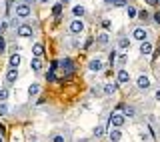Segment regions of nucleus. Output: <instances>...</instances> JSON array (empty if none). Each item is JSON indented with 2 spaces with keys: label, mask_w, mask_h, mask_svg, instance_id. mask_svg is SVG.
I'll return each instance as SVG.
<instances>
[{
  "label": "nucleus",
  "mask_w": 160,
  "mask_h": 142,
  "mask_svg": "<svg viewBox=\"0 0 160 142\" xmlns=\"http://www.w3.org/2000/svg\"><path fill=\"white\" fill-rule=\"evenodd\" d=\"M18 18H28L30 16V4L28 2H22V4H16V10H14Z\"/></svg>",
  "instance_id": "1"
},
{
  "label": "nucleus",
  "mask_w": 160,
  "mask_h": 142,
  "mask_svg": "<svg viewBox=\"0 0 160 142\" xmlns=\"http://www.w3.org/2000/svg\"><path fill=\"white\" fill-rule=\"evenodd\" d=\"M132 38L138 40V42H144V40L148 38V30L144 28V26H136V28L132 30Z\"/></svg>",
  "instance_id": "2"
},
{
  "label": "nucleus",
  "mask_w": 160,
  "mask_h": 142,
  "mask_svg": "<svg viewBox=\"0 0 160 142\" xmlns=\"http://www.w3.org/2000/svg\"><path fill=\"white\" fill-rule=\"evenodd\" d=\"M110 126H112V128H122L124 126V114L112 112V116H110Z\"/></svg>",
  "instance_id": "3"
},
{
  "label": "nucleus",
  "mask_w": 160,
  "mask_h": 142,
  "mask_svg": "<svg viewBox=\"0 0 160 142\" xmlns=\"http://www.w3.org/2000/svg\"><path fill=\"white\" fill-rule=\"evenodd\" d=\"M68 28H70V32H72V34H82L86 26H84V22L80 18H76V20H72V22H70Z\"/></svg>",
  "instance_id": "4"
},
{
  "label": "nucleus",
  "mask_w": 160,
  "mask_h": 142,
  "mask_svg": "<svg viewBox=\"0 0 160 142\" xmlns=\"http://www.w3.org/2000/svg\"><path fill=\"white\" fill-rule=\"evenodd\" d=\"M16 34H18V36H22V38L32 36V26H30V24H20V26L16 28Z\"/></svg>",
  "instance_id": "5"
},
{
  "label": "nucleus",
  "mask_w": 160,
  "mask_h": 142,
  "mask_svg": "<svg viewBox=\"0 0 160 142\" xmlns=\"http://www.w3.org/2000/svg\"><path fill=\"white\" fill-rule=\"evenodd\" d=\"M136 86H138L140 90H148L150 88V78H148L146 74H140L138 78H136Z\"/></svg>",
  "instance_id": "6"
},
{
  "label": "nucleus",
  "mask_w": 160,
  "mask_h": 142,
  "mask_svg": "<svg viewBox=\"0 0 160 142\" xmlns=\"http://www.w3.org/2000/svg\"><path fill=\"white\" fill-rule=\"evenodd\" d=\"M102 68H104V64H102V60H98V58H92L88 62V70H90V72H102Z\"/></svg>",
  "instance_id": "7"
},
{
  "label": "nucleus",
  "mask_w": 160,
  "mask_h": 142,
  "mask_svg": "<svg viewBox=\"0 0 160 142\" xmlns=\"http://www.w3.org/2000/svg\"><path fill=\"white\" fill-rule=\"evenodd\" d=\"M152 50H154L152 42H148V40L140 42V54H142V56H150V54H152Z\"/></svg>",
  "instance_id": "8"
},
{
  "label": "nucleus",
  "mask_w": 160,
  "mask_h": 142,
  "mask_svg": "<svg viewBox=\"0 0 160 142\" xmlns=\"http://www.w3.org/2000/svg\"><path fill=\"white\" fill-rule=\"evenodd\" d=\"M116 80H118V84H128V82H130V74H128V70L120 68V70H118V74H116Z\"/></svg>",
  "instance_id": "9"
},
{
  "label": "nucleus",
  "mask_w": 160,
  "mask_h": 142,
  "mask_svg": "<svg viewBox=\"0 0 160 142\" xmlns=\"http://www.w3.org/2000/svg\"><path fill=\"white\" fill-rule=\"evenodd\" d=\"M20 62H22V56H20L18 52L10 54V60H8V66H10V68H18V66H20Z\"/></svg>",
  "instance_id": "10"
},
{
  "label": "nucleus",
  "mask_w": 160,
  "mask_h": 142,
  "mask_svg": "<svg viewBox=\"0 0 160 142\" xmlns=\"http://www.w3.org/2000/svg\"><path fill=\"white\" fill-rule=\"evenodd\" d=\"M18 80V68H8V72H6V82L8 84H14Z\"/></svg>",
  "instance_id": "11"
},
{
  "label": "nucleus",
  "mask_w": 160,
  "mask_h": 142,
  "mask_svg": "<svg viewBox=\"0 0 160 142\" xmlns=\"http://www.w3.org/2000/svg\"><path fill=\"white\" fill-rule=\"evenodd\" d=\"M108 138H110V142H120V140H122V132H120V128H112L108 132Z\"/></svg>",
  "instance_id": "12"
},
{
  "label": "nucleus",
  "mask_w": 160,
  "mask_h": 142,
  "mask_svg": "<svg viewBox=\"0 0 160 142\" xmlns=\"http://www.w3.org/2000/svg\"><path fill=\"white\" fill-rule=\"evenodd\" d=\"M30 68H32L34 72H40V70H42V60H40V56H34L30 60Z\"/></svg>",
  "instance_id": "13"
},
{
  "label": "nucleus",
  "mask_w": 160,
  "mask_h": 142,
  "mask_svg": "<svg viewBox=\"0 0 160 142\" xmlns=\"http://www.w3.org/2000/svg\"><path fill=\"white\" fill-rule=\"evenodd\" d=\"M118 48H120V50H128V48H130V38L122 36V38L118 40Z\"/></svg>",
  "instance_id": "14"
},
{
  "label": "nucleus",
  "mask_w": 160,
  "mask_h": 142,
  "mask_svg": "<svg viewBox=\"0 0 160 142\" xmlns=\"http://www.w3.org/2000/svg\"><path fill=\"white\" fill-rule=\"evenodd\" d=\"M116 92V84L114 82H108V84H104V94L110 96V94H114Z\"/></svg>",
  "instance_id": "15"
},
{
  "label": "nucleus",
  "mask_w": 160,
  "mask_h": 142,
  "mask_svg": "<svg viewBox=\"0 0 160 142\" xmlns=\"http://www.w3.org/2000/svg\"><path fill=\"white\" fill-rule=\"evenodd\" d=\"M28 94L30 96H38L40 94V84H30L28 86Z\"/></svg>",
  "instance_id": "16"
},
{
  "label": "nucleus",
  "mask_w": 160,
  "mask_h": 142,
  "mask_svg": "<svg viewBox=\"0 0 160 142\" xmlns=\"http://www.w3.org/2000/svg\"><path fill=\"white\" fill-rule=\"evenodd\" d=\"M32 54H34V56H42V54H44V46H42V44H34V46H32Z\"/></svg>",
  "instance_id": "17"
},
{
  "label": "nucleus",
  "mask_w": 160,
  "mask_h": 142,
  "mask_svg": "<svg viewBox=\"0 0 160 142\" xmlns=\"http://www.w3.org/2000/svg\"><path fill=\"white\" fill-rule=\"evenodd\" d=\"M72 14H74V16H84V14H86V10H84V6H74L72 8Z\"/></svg>",
  "instance_id": "18"
},
{
  "label": "nucleus",
  "mask_w": 160,
  "mask_h": 142,
  "mask_svg": "<svg viewBox=\"0 0 160 142\" xmlns=\"http://www.w3.org/2000/svg\"><path fill=\"white\" fill-rule=\"evenodd\" d=\"M104 132H106V130H104V126H100V124H98V126H96V128H94V130H92V134H94V136H96V138H100V136H104Z\"/></svg>",
  "instance_id": "19"
},
{
  "label": "nucleus",
  "mask_w": 160,
  "mask_h": 142,
  "mask_svg": "<svg viewBox=\"0 0 160 142\" xmlns=\"http://www.w3.org/2000/svg\"><path fill=\"white\" fill-rule=\"evenodd\" d=\"M8 100V88H0V102H6Z\"/></svg>",
  "instance_id": "20"
},
{
  "label": "nucleus",
  "mask_w": 160,
  "mask_h": 142,
  "mask_svg": "<svg viewBox=\"0 0 160 142\" xmlns=\"http://www.w3.org/2000/svg\"><path fill=\"white\" fill-rule=\"evenodd\" d=\"M124 116H128V118L134 116V108H132V106H124Z\"/></svg>",
  "instance_id": "21"
},
{
  "label": "nucleus",
  "mask_w": 160,
  "mask_h": 142,
  "mask_svg": "<svg viewBox=\"0 0 160 142\" xmlns=\"http://www.w3.org/2000/svg\"><path fill=\"white\" fill-rule=\"evenodd\" d=\"M62 66L66 68V72H70V70H72V60L70 58H64V62H62Z\"/></svg>",
  "instance_id": "22"
},
{
  "label": "nucleus",
  "mask_w": 160,
  "mask_h": 142,
  "mask_svg": "<svg viewBox=\"0 0 160 142\" xmlns=\"http://www.w3.org/2000/svg\"><path fill=\"white\" fill-rule=\"evenodd\" d=\"M126 12H128V18H136V8H132V6H126Z\"/></svg>",
  "instance_id": "23"
},
{
  "label": "nucleus",
  "mask_w": 160,
  "mask_h": 142,
  "mask_svg": "<svg viewBox=\"0 0 160 142\" xmlns=\"http://www.w3.org/2000/svg\"><path fill=\"white\" fill-rule=\"evenodd\" d=\"M4 114H8V106L6 102H0V116H4Z\"/></svg>",
  "instance_id": "24"
},
{
  "label": "nucleus",
  "mask_w": 160,
  "mask_h": 142,
  "mask_svg": "<svg viewBox=\"0 0 160 142\" xmlns=\"http://www.w3.org/2000/svg\"><path fill=\"white\" fill-rule=\"evenodd\" d=\"M60 12H62V2H60V4H56V6L52 8V14H54V16H58Z\"/></svg>",
  "instance_id": "25"
},
{
  "label": "nucleus",
  "mask_w": 160,
  "mask_h": 142,
  "mask_svg": "<svg viewBox=\"0 0 160 142\" xmlns=\"http://www.w3.org/2000/svg\"><path fill=\"white\" fill-rule=\"evenodd\" d=\"M2 52H6V40L0 36V54H2Z\"/></svg>",
  "instance_id": "26"
},
{
  "label": "nucleus",
  "mask_w": 160,
  "mask_h": 142,
  "mask_svg": "<svg viewBox=\"0 0 160 142\" xmlns=\"http://www.w3.org/2000/svg\"><path fill=\"white\" fill-rule=\"evenodd\" d=\"M114 6H118V8L128 6V0H116V2H114Z\"/></svg>",
  "instance_id": "27"
},
{
  "label": "nucleus",
  "mask_w": 160,
  "mask_h": 142,
  "mask_svg": "<svg viewBox=\"0 0 160 142\" xmlns=\"http://www.w3.org/2000/svg\"><path fill=\"white\" fill-rule=\"evenodd\" d=\"M98 42L100 44H106L108 42V34H100V36H98Z\"/></svg>",
  "instance_id": "28"
},
{
  "label": "nucleus",
  "mask_w": 160,
  "mask_h": 142,
  "mask_svg": "<svg viewBox=\"0 0 160 142\" xmlns=\"http://www.w3.org/2000/svg\"><path fill=\"white\" fill-rule=\"evenodd\" d=\"M148 16H150V14L146 12V10H140V12H138V18H142V20H148Z\"/></svg>",
  "instance_id": "29"
},
{
  "label": "nucleus",
  "mask_w": 160,
  "mask_h": 142,
  "mask_svg": "<svg viewBox=\"0 0 160 142\" xmlns=\"http://www.w3.org/2000/svg\"><path fill=\"white\" fill-rule=\"evenodd\" d=\"M126 60H128V56H126V54H122V56L118 58V64L122 66V64H126Z\"/></svg>",
  "instance_id": "30"
},
{
  "label": "nucleus",
  "mask_w": 160,
  "mask_h": 142,
  "mask_svg": "<svg viewBox=\"0 0 160 142\" xmlns=\"http://www.w3.org/2000/svg\"><path fill=\"white\" fill-rule=\"evenodd\" d=\"M114 60H116V50H112V52H110V64H114Z\"/></svg>",
  "instance_id": "31"
},
{
  "label": "nucleus",
  "mask_w": 160,
  "mask_h": 142,
  "mask_svg": "<svg viewBox=\"0 0 160 142\" xmlns=\"http://www.w3.org/2000/svg\"><path fill=\"white\" fill-rule=\"evenodd\" d=\"M52 142H64V136H60V134H56V136H54V138H52Z\"/></svg>",
  "instance_id": "32"
},
{
  "label": "nucleus",
  "mask_w": 160,
  "mask_h": 142,
  "mask_svg": "<svg viewBox=\"0 0 160 142\" xmlns=\"http://www.w3.org/2000/svg\"><path fill=\"white\" fill-rule=\"evenodd\" d=\"M154 22H156V24H160V12H156V14H154Z\"/></svg>",
  "instance_id": "33"
},
{
  "label": "nucleus",
  "mask_w": 160,
  "mask_h": 142,
  "mask_svg": "<svg viewBox=\"0 0 160 142\" xmlns=\"http://www.w3.org/2000/svg\"><path fill=\"white\" fill-rule=\"evenodd\" d=\"M154 98H156V100H158V102H160V88L156 90V94H154Z\"/></svg>",
  "instance_id": "34"
},
{
  "label": "nucleus",
  "mask_w": 160,
  "mask_h": 142,
  "mask_svg": "<svg viewBox=\"0 0 160 142\" xmlns=\"http://www.w3.org/2000/svg\"><path fill=\"white\" fill-rule=\"evenodd\" d=\"M104 2H106V4H114V2H116V0H104Z\"/></svg>",
  "instance_id": "35"
},
{
  "label": "nucleus",
  "mask_w": 160,
  "mask_h": 142,
  "mask_svg": "<svg viewBox=\"0 0 160 142\" xmlns=\"http://www.w3.org/2000/svg\"><path fill=\"white\" fill-rule=\"evenodd\" d=\"M40 2H50V0H40Z\"/></svg>",
  "instance_id": "36"
},
{
  "label": "nucleus",
  "mask_w": 160,
  "mask_h": 142,
  "mask_svg": "<svg viewBox=\"0 0 160 142\" xmlns=\"http://www.w3.org/2000/svg\"><path fill=\"white\" fill-rule=\"evenodd\" d=\"M64 2H68V0H62V4H64Z\"/></svg>",
  "instance_id": "37"
},
{
  "label": "nucleus",
  "mask_w": 160,
  "mask_h": 142,
  "mask_svg": "<svg viewBox=\"0 0 160 142\" xmlns=\"http://www.w3.org/2000/svg\"><path fill=\"white\" fill-rule=\"evenodd\" d=\"M0 142H2V136H0Z\"/></svg>",
  "instance_id": "38"
}]
</instances>
